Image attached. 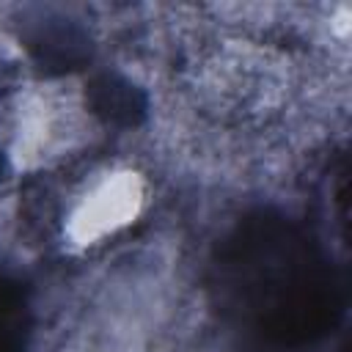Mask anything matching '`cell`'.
Instances as JSON below:
<instances>
[{
	"label": "cell",
	"mask_w": 352,
	"mask_h": 352,
	"mask_svg": "<svg viewBox=\"0 0 352 352\" xmlns=\"http://www.w3.org/2000/svg\"><path fill=\"white\" fill-rule=\"evenodd\" d=\"M77 116L72 102L52 91H30L16 99L8 124V151L22 168L44 165L77 140Z\"/></svg>",
	"instance_id": "1"
},
{
	"label": "cell",
	"mask_w": 352,
	"mask_h": 352,
	"mask_svg": "<svg viewBox=\"0 0 352 352\" xmlns=\"http://www.w3.org/2000/svg\"><path fill=\"white\" fill-rule=\"evenodd\" d=\"M143 204V182L132 170L102 173L69 209L63 236L74 248H88L126 226Z\"/></svg>",
	"instance_id": "2"
}]
</instances>
